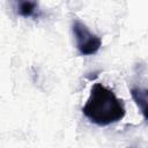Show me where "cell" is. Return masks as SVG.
Instances as JSON below:
<instances>
[{"mask_svg":"<svg viewBox=\"0 0 148 148\" xmlns=\"http://www.w3.org/2000/svg\"><path fill=\"white\" fill-rule=\"evenodd\" d=\"M125 112L123 101L102 83H95L91 87L89 97L82 108L86 118L98 126H109L121 120Z\"/></svg>","mask_w":148,"mask_h":148,"instance_id":"6da1fadb","label":"cell"},{"mask_svg":"<svg viewBox=\"0 0 148 148\" xmlns=\"http://www.w3.org/2000/svg\"><path fill=\"white\" fill-rule=\"evenodd\" d=\"M72 31L75 38L76 49L82 56L95 54L102 46V39L89 28L79 20H75L72 24Z\"/></svg>","mask_w":148,"mask_h":148,"instance_id":"7a4b0ae2","label":"cell"},{"mask_svg":"<svg viewBox=\"0 0 148 148\" xmlns=\"http://www.w3.org/2000/svg\"><path fill=\"white\" fill-rule=\"evenodd\" d=\"M131 96L139 106L143 118L148 120V89L131 88Z\"/></svg>","mask_w":148,"mask_h":148,"instance_id":"3957f363","label":"cell"},{"mask_svg":"<svg viewBox=\"0 0 148 148\" xmlns=\"http://www.w3.org/2000/svg\"><path fill=\"white\" fill-rule=\"evenodd\" d=\"M17 14L23 17L35 16L38 12V5L34 1H18L16 2Z\"/></svg>","mask_w":148,"mask_h":148,"instance_id":"277c9868","label":"cell"}]
</instances>
